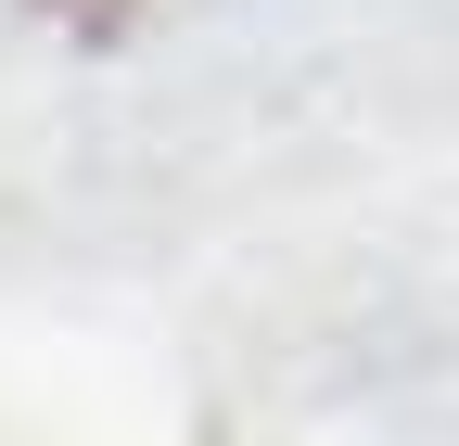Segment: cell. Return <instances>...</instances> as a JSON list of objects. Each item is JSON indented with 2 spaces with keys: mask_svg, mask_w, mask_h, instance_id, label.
<instances>
[{
  "mask_svg": "<svg viewBox=\"0 0 459 446\" xmlns=\"http://www.w3.org/2000/svg\"><path fill=\"white\" fill-rule=\"evenodd\" d=\"M51 26H77V39H128L141 26V0H39Z\"/></svg>",
  "mask_w": 459,
  "mask_h": 446,
  "instance_id": "6da1fadb",
  "label": "cell"
}]
</instances>
